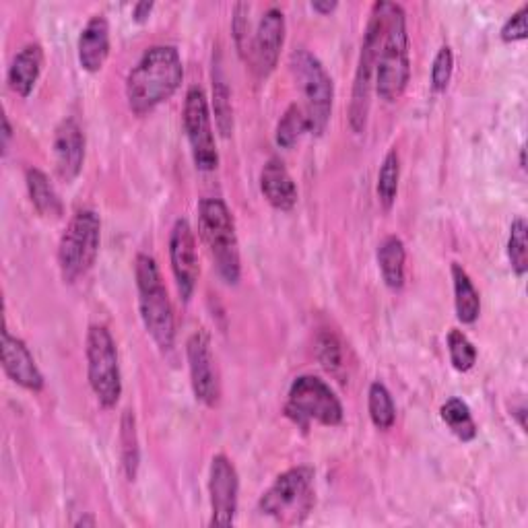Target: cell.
Instances as JSON below:
<instances>
[{"label":"cell","mask_w":528,"mask_h":528,"mask_svg":"<svg viewBox=\"0 0 528 528\" xmlns=\"http://www.w3.org/2000/svg\"><path fill=\"white\" fill-rule=\"evenodd\" d=\"M184 79L180 52L174 46H151L126 77L128 108L137 116L153 112L172 99Z\"/></svg>","instance_id":"obj_1"},{"label":"cell","mask_w":528,"mask_h":528,"mask_svg":"<svg viewBox=\"0 0 528 528\" xmlns=\"http://www.w3.org/2000/svg\"><path fill=\"white\" fill-rule=\"evenodd\" d=\"M198 234H201L223 283L238 285L242 277V256L236 221L221 198H203L198 203Z\"/></svg>","instance_id":"obj_2"},{"label":"cell","mask_w":528,"mask_h":528,"mask_svg":"<svg viewBox=\"0 0 528 528\" xmlns=\"http://www.w3.org/2000/svg\"><path fill=\"white\" fill-rule=\"evenodd\" d=\"M135 279L139 291L141 320L161 351H172L176 343V318L157 262L149 254H137Z\"/></svg>","instance_id":"obj_3"},{"label":"cell","mask_w":528,"mask_h":528,"mask_svg":"<svg viewBox=\"0 0 528 528\" xmlns=\"http://www.w3.org/2000/svg\"><path fill=\"white\" fill-rule=\"evenodd\" d=\"M411 79V60H409V33H407V15L401 5L390 3L384 38L378 56L376 69V93L384 102L392 104L401 99L407 91Z\"/></svg>","instance_id":"obj_4"},{"label":"cell","mask_w":528,"mask_h":528,"mask_svg":"<svg viewBox=\"0 0 528 528\" xmlns=\"http://www.w3.org/2000/svg\"><path fill=\"white\" fill-rule=\"evenodd\" d=\"M388 7L390 3H376L366 27V36H363L361 52H359V62L355 71V81H353V93H351V108H349V126L357 135H361L366 130L368 124V114H370V102H372V87L376 79V69H378V56H380V46L384 38L386 29V19H388Z\"/></svg>","instance_id":"obj_5"},{"label":"cell","mask_w":528,"mask_h":528,"mask_svg":"<svg viewBox=\"0 0 528 528\" xmlns=\"http://www.w3.org/2000/svg\"><path fill=\"white\" fill-rule=\"evenodd\" d=\"M87 378L97 403L114 409L122 396V374L118 347L106 324H91L85 339Z\"/></svg>","instance_id":"obj_6"},{"label":"cell","mask_w":528,"mask_h":528,"mask_svg":"<svg viewBox=\"0 0 528 528\" xmlns=\"http://www.w3.org/2000/svg\"><path fill=\"white\" fill-rule=\"evenodd\" d=\"M99 242H102V221L91 209L77 211L58 244V267L66 283H75L85 277L97 260Z\"/></svg>","instance_id":"obj_7"},{"label":"cell","mask_w":528,"mask_h":528,"mask_svg":"<svg viewBox=\"0 0 528 528\" xmlns=\"http://www.w3.org/2000/svg\"><path fill=\"white\" fill-rule=\"evenodd\" d=\"M291 71L306 99L302 108L308 118V132L318 137L326 130L330 114H333V79L326 73L324 64L308 50H297L291 56Z\"/></svg>","instance_id":"obj_8"},{"label":"cell","mask_w":528,"mask_h":528,"mask_svg":"<svg viewBox=\"0 0 528 528\" xmlns=\"http://www.w3.org/2000/svg\"><path fill=\"white\" fill-rule=\"evenodd\" d=\"M314 508V469L295 467L281 473L262 493L258 510L279 522H302Z\"/></svg>","instance_id":"obj_9"},{"label":"cell","mask_w":528,"mask_h":528,"mask_svg":"<svg viewBox=\"0 0 528 528\" xmlns=\"http://www.w3.org/2000/svg\"><path fill=\"white\" fill-rule=\"evenodd\" d=\"M285 411L302 427H308L312 421L335 427L343 421V405L339 396L318 376H300L293 380Z\"/></svg>","instance_id":"obj_10"},{"label":"cell","mask_w":528,"mask_h":528,"mask_svg":"<svg viewBox=\"0 0 528 528\" xmlns=\"http://www.w3.org/2000/svg\"><path fill=\"white\" fill-rule=\"evenodd\" d=\"M182 122L196 170L201 172L217 170L219 153L215 143V132L211 126V110L205 91L198 85H192L186 93Z\"/></svg>","instance_id":"obj_11"},{"label":"cell","mask_w":528,"mask_h":528,"mask_svg":"<svg viewBox=\"0 0 528 528\" xmlns=\"http://www.w3.org/2000/svg\"><path fill=\"white\" fill-rule=\"evenodd\" d=\"M186 357L190 370V384L196 401L205 407H217L221 396L219 374L215 366V357L211 351V341L205 330H194L186 343Z\"/></svg>","instance_id":"obj_12"},{"label":"cell","mask_w":528,"mask_h":528,"mask_svg":"<svg viewBox=\"0 0 528 528\" xmlns=\"http://www.w3.org/2000/svg\"><path fill=\"white\" fill-rule=\"evenodd\" d=\"M240 477L225 454H215L209 469V500L211 520L209 526H231L238 514Z\"/></svg>","instance_id":"obj_13"},{"label":"cell","mask_w":528,"mask_h":528,"mask_svg":"<svg viewBox=\"0 0 528 528\" xmlns=\"http://www.w3.org/2000/svg\"><path fill=\"white\" fill-rule=\"evenodd\" d=\"M285 44V15L281 9L271 7L260 17L254 38L248 48V58L258 79H267L279 64Z\"/></svg>","instance_id":"obj_14"},{"label":"cell","mask_w":528,"mask_h":528,"mask_svg":"<svg viewBox=\"0 0 528 528\" xmlns=\"http://www.w3.org/2000/svg\"><path fill=\"white\" fill-rule=\"evenodd\" d=\"M170 264L176 279L178 293L184 302H190L198 281V256H196V238L188 219H176L170 234Z\"/></svg>","instance_id":"obj_15"},{"label":"cell","mask_w":528,"mask_h":528,"mask_svg":"<svg viewBox=\"0 0 528 528\" xmlns=\"http://www.w3.org/2000/svg\"><path fill=\"white\" fill-rule=\"evenodd\" d=\"M56 174L64 182H73L85 163V135L75 118H64L56 130L52 141Z\"/></svg>","instance_id":"obj_16"},{"label":"cell","mask_w":528,"mask_h":528,"mask_svg":"<svg viewBox=\"0 0 528 528\" xmlns=\"http://www.w3.org/2000/svg\"><path fill=\"white\" fill-rule=\"evenodd\" d=\"M0 353H3V370L15 384L29 392H40L44 388V374L40 372L36 359L19 337L9 333L7 326L3 328Z\"/></svg>","instance_id":"obj_17"},{"label":"cell","mask_w":528,"mask_h":528,"mask_svg":"<svg viewBox=\"0 0 528 528\" xmlns=\"http://www.w3.org/2000/svg\"><path fill=\"white\" fill-rule=\"evenodd\" d=\"M79 64L87 73H99L110 56V23L104 15H93L79 36Z\"/></svg>","instance_id":"obj_18"},{"label":"cell","mask_w":528,"mask_h":528,"mask_svg":"<svg viewBox=\"0 0 528 528\" xmlns=\"http://www.w3.org/2000/svg\"><path fill=\"white\" fill-rule=\"evenodd\" d=\"M260 192L277 211H291L295 207L297 186L281 159L271 157L264 163L260 172Z\"/></svg>","instance_id":"obj_19"},{"label":"cell","mask_w":528,"mask_h":528,"mask_svg":"<svg viewBox=\"0 0 528 528\" xmlns=\"http://www.w3.org/2000/svg\"><path fill=\"white\" fill-rule=\"evenodd\" d=\"M44 69V50L40 44L23 46L9 64L7 83L19 97H29Z\"/></svg>","instance_id":"obj_20"},{"label":"cell","mask_w":528,"mask_h":528,"mask_svg":"<svg viewBox=\"0 0 528 528\" xmlns=\"http://www.w3.org/2000/svg\"><path fill=\"white\" fill-rule=\"evenodd\" d=\"M405 262L407 250L401 238L388 236L378 246V267L388 289L399 291L405 285Z\"/></svg>","instance_id":"obj_21"},{"label":"cell","mask_w":528,"mask_h":528,"mask_svg":"<svg viewBox=\"0 0 528 528\" xmlns=\"http://www.w3.org/2000/svg\"><path fill=\"white\" fill-rule=\"evenodd\" d=\"M452 281H454V308L458 322L475 324L481 314V297L469 273L462 269L458 262L452 264Z\"/></svg>","instance_id":"obj_22"},{"label":"cell","mask_w":528,"mask_h":528,"mask_svg":"<svg viewBox=\"0 0 528 528\" xmlns=\"http://www.w3.org/2000/svg\"><path fill=\"white\" fill-rule=\"evenodd\" d=\"M25 184H27V192L31 198V205L36 207V211L44 217H54L58 219L62 215V201L60 196L54 188V184L50 182V178L38 170V168H29L25 172Z\"/></svg>","instance_id":"obj_23"},{"label":"cell","mask_w":528,"mask_h":528,"mask_svg":"<svg viewBox=\"0 0 528 528\" xmlns=\"http://www.w3.org/2000/svg\"><path fill=\"white\" fill-rule=\"evenodd\" d=\"M213 110H215L217 128L227 139L231 132H234V108H231V91L227 85V77L223 73L219 54L217 58H213Z\"/></svg>","instance_id":"obj_24"},{"label":"cell","mask_w":528,"mask_h":528,"mask_svg":"<svg viewBox=\"0 0 528 528\" xmlns=\"http://www.w3.org/2000/svg\"><path fill=\"white\" fill-rule=\"evenodd\" d=\"M120 460L128 481H135L141 465V450L137 436V419L132 411H124L120 421Z\"/></svg>","instance_id":"obj_25"},{"label":"cell","mask_w":528,"mask_h":528,"mask_svg":"<svg viewBox=\"0 0 528 528\" xmlns=\"http://www.w3.org/2000/svg\"><path fill=\"white\" fill-rule=\"evenodd\" d=\"M440 417L460 442H473L477 438V423L465 401L452 396V399L442 405Z\"/></svg>","instance_id":"obj_26"},{"label":"cell","mask_w":528,"mask_h":528,"mask_svg":"<svg viewBox=\"0 0 528 528\" xmlns=\"http://www.w3.org/2000/svg\"><path fill=\"white\" fill-rule=\"evenodd\" d=\"M399 180H401V157L399 151L390 149L382 161V168L378 174V198L380 205L390 211L396 194H399Z\"/></svg>","instance_id":"obj_27"},{"label":"cell","mask_w":528,"mask_h":528,"mask_svg":"<svg viewBox=\"0 0 528 528\" xmlns=\"http://www.w3.org/2000/svg\"><path fill=\"white\" fill-rule=\"evenodd\" d=\"M368 411H370L372 423L378 429H382V432L390 429L394 425V421H396V405L392 401V394L386 388V384L380 382V380L372 382V386H370V392H368Z\"/></svg>","instance_id":"obj_28"},{"label":"cell","mask_w":528,"mask_h":528,"mask_svg":"<svg viewBox=\"0 0 528 528\" xmlns=\"http://www.w3.org/2000/svg\"><path fill=\"white\" fill-rule=\"evenodd\" d=\"M308 132V118L302 106L291 104L285 114L281 116L277 130H275V143L281 149H291Z\"/></svg>","instance_id":"obj_29"},{"label":"cell","mask_w":528,"mask_h":528,"mask_svg":"<svg viewBox=\"0 0 528 528\" xmlns=\"http://www.w3.org/2000/svg\"><path fill=\"white\" fill-rule=\"evenodd\" d=\"M528 227L522 217H516L510 225L508 236V260L516 277H524L528 271V242H526Z\"/></svg>","instance_id":"obj_30"},{"label":"cell","mask_w":528,"mask_h":528,"mask_svg":"<svg viewBox=\"0 0 528 528\" xmlns=\"http://www.w3.org/2000/svg\"><path fill=\"white\" fill-rule=\"evenodd\" d=\"M446 341H448V353H450L452 368L460 374L471 372L477 363V349L469 341V337L462 333V330L452 328Z\"/></svg>","instance_id":"obj_31"},{"label":"cell","mask_w":528,"mask_h":528,"mask_svg":"<svg viewBox=\"0 0 528 528\" xmlns=\"http://www.w3.org/2000/svg\"><path fill=\"white\" fill-rule=\"evenodd\" d=\"M316 355L318 361L322 363V368L328 370L330 374H339L345 368V351H343V343L339 341V337L335 333H322L316 341Z\"/></svg>","instance_id":"obj_32"},{"label":"cell","mask_w":528,"mask_h":528,"mask_svg":"<svg viewBox=\"0 0 528 528\" xmlns=\"http://www.w3.org/2000/svg\"><path fill=\"white\" fill-rule=\"evenodd\" d=\"M452 71H454V54L450 46H442L434 58V66H432V89L436 93H444L450 85L452 79Z\"/></svg>","instance_id":"obj_33"},{"label":"cell","mask_w":528,"mask_h":528,"mask_svg":"<svg viewBox=\"0 0 528 528\" xmlns=\"http://www.w3.org/2000/svg\"><path fill=\"white\" fill-rule=\"evenodd\" d=\"M526 15H528V5H522L514 15H510V19L504 23L502 31H500V38L506 44H514V42H522L528 38V27H526Z\"/></svg>","instance_id":"obj_34"},{"label":"cell","mask_w":528,"mask_h":528,"mask_svg":"<svg viewBox=\"0 0 528 528\" xmlns=\"http://www.w3.org/2000/svg\"><path fill=\"white\" fill-rule=\"evenodd\" d=\"M250 7L240 3L234 9V23H231V31H234V40H236V48L240 50V54L244 56L248 50V29H250V19H248Z\"/></svg>","instance_id":"obj_35"},{"label":"cell","mask_w":528,"mask_h":528,"mask_svg":"<svg viewBox=\"0 0 528 528\" xmlns=\"http://www.w3.org/2000/svg\"><path fill=\"white\" fill-rule=\"evenodd\" d=\"M153 3H149V0H141V3H137L135 7H132V19H135L137 23H145L153 11Z\"/></svg>","instance_id":"obj_36"},{"label":"cell","mask_w":528,"mask_h":528,"mask_svg":"<svg viewBox=\"0 0 528 528\" xmlns=\"http://www.w3.org/2000/svg\"><path fill=\"white\" fill-rule=\"evenodd\" d=\"M337 7H339L337 0H314L312 3V9L320 15H330Z\"/></svg>","instance_id":"obj_37"},{"label":"cell","mask_w":528,"mask_h":528,"mask_svg":"<svg viewBox=\"0 0 528 528\" xmlns=\"http://www.w3.org/2000/svg\"><path fill=\"white\" fill-rule=\"evenodd\" d=\"M13 139V128H11V122L7 116H3V153L9 151V143Z\"/></svg>","instance_id":"obj_38"},{"label":"cell","mask_w":528,"mask_h":528,"mask_svg":"<svg viewBox=\"0 0 528 528\" xmlns=\"http://www.w3.org/2000/svg\"><path fill=\"white\" fill-rule=\"evenodd\" d=\"M512 415H516L518 417V423H520V427L524 429L526 427V423H524V415H526V411H524V407H520L516 413H512Z\"/></svg>","instance_id":"obj_39"},{"label":"cell","mask_w":528,"mask_h":528,"mask_svg":"<svg viewBox=\"0 0 528 528\" xmlns=\"http://www.w3.org/2000/svg\"><path fill=\"white\" fill-rule=\"evenodd\" d=\"M75 526H95V518H81L75 522Z\"/></svg>","instance_id":"obj_40"},{"label":"cell","mask_w":528,"mask_h":528,"mask_svg":"<svg viewBox=\"0 0 528 528\" xmlns=\"http://www.w3.org/2000/svg\"><path fill=\"white\" fill-rule=\"evenodd\" d=\"M520 168L526 170V159H524V149L520 151Z\"/></svg>","instance_id":"obj_41"}]
</instances>
